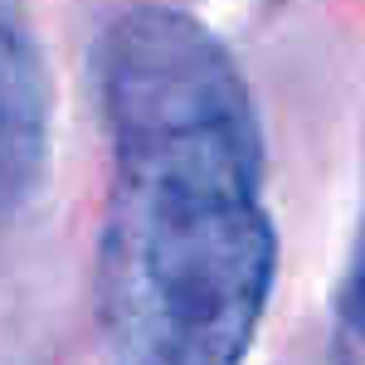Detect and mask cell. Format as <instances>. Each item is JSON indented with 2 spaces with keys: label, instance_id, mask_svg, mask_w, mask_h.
<instances>
[{
  "label": "cell",
  "instance_id": "obj_2",
  "mask_svg": "<svg viewBox=\"0 0 365 365\" xmlns=\"http://www.w3.org/2000/svg\"><path fill=\"white\" fill-rule=\"evenodd\" d=\"M49 156V78L25 0H0V210L39 185Z\"/></svg>",
  "mask_w": 365,
  "mask_h": 365
},
{
  "label": "cell",
  "instance_id": "obj_1",
  "mask_svg": "<svg viewBox=\"0 0 365 365\" xmlns=\"http://www.w3.org/2000/svg\"><path fill=\"white\" fill-rule=\"evenodd\" d=\"M103 113L108 365H239L268 307L278 239L263 210V132L234 58L175 10H132L103 39Z\"/></svg>",
  "mask_w": 365,
  "mask_h": 365
},
{
  "label": "cell",
  "instance_id": "obj_3",
  "mask_svg": "<svg viewBox=\"0 0 365 365\" xmlns=\"http://www.w3.org/2000/svg\"><path fill=\"white\" fill-rule=\"evenodd\" d=\"M361 322H365V287H361Z\"/></svg>",
  "mask_w": 365,
  "mask_h": 365
}]
</instances>
